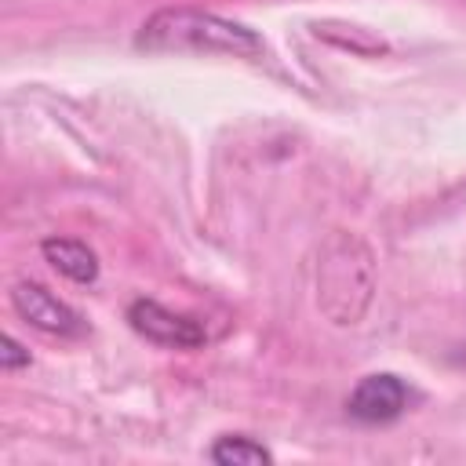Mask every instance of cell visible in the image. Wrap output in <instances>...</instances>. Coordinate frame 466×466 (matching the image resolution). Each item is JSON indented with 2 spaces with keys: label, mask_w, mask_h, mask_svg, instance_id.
Wrapping results in <instances>:
<instances>
[{
  "label": "cell",
  "mask_w": 466,
  "mask_h": 466,
  "mask_svg": "<svg viewBox=\"0 0 466 466\" xmlns=\"http://www.w3.org/2000/svg\"><path fill=\"white\" fill-rule=\"evenodd\" d=\"M127 320L142 339H149L157 346H167V350H197V346L208 342V331L193 317L175 313V309H167L153 299H135L127 306Z\"/></svg>",
  "instance_id": "3957f363"
},
{
  "label": "cell",
  "mask_w": 466,
  "mask_h": 466,
  "mask_svg": "<svg viewBox=\"0 0 466 466\" xmlns=\"http://www.w3.org/2000/svg\"><path fill=\"white\" fill-rule=\"evenodd\" d=\"M11 306H15V313H18L25 324H33V328L44 331V335L76 339V335L87 331L84 317H80L69 302H62L58 295H51L44 284H36V280H18V284L11 288Z\"/></svg>",
  "instance_id": "7a4b0ae2"
},
{
  "label": "cell",
  "mask_w": 466,
  "mask_h": 466,
  "mask_svg": "<svg viewBox=\"0 0 466 466\" xmlns=\"http://www.w3.org/2000/svg\"><path fill=\"white\" fill-rule=\"evenodd\" d=\"M40 251H44V258H47L62 277H69V280H76V284H91V280L98 277V258H95V251H91L87 244H80V240L47 237V240L40 244Z\"/></svg>",
  "instance_id": "5b68a950"
},
{
  "label": "cell",
  "mask_w": 466,
  "mask_h": 466,
  "mask_svg": "<svg viewBox=\"0 0 466 466\" xmlns=\"http://www.w3.org/2000/svg\"><path fill=\"white\" fill-rule=\"evenodd\" d=\"M138 47L178 51V55H233L258 58L266 51L262 36L244 22L222 18L204 7H160L138 29Z\"/></svg>",
  "instance_id": "6da1fadb"
},
{
  "label": "cell",
  "mask_w": 466,
  "mask_h": 466,
  "mask_svg": "<svg viewBox=\"0 0 466 466\" xmlns=\"http://www.w3.org/2000/svg\"><path fill=\"white\" fill-rule=\"evenodd\" d=\"M0 364H4V371H15V368H22V364H29V350H22V342L15 339V335H4L0 339Z\"/></svg>",
  "instance_id": "52a82bcc"
},
{
  "label": "cell",
  "mask_w": 466,
  "mask_h": 466,
  "mask_svg": "<svg viewBox=\"0 0 466 466\" xmlns=\"http://www.w3.org/2000/svg\"><path fill=\"white\" fill-rule=\"evenodd\" d=\"M208 459L218 466H258V462H273V451L248 433H226L211 444Z\"/></svg>",
  "instance_id": "8992f818"
},
{
  "label": "cell",
  "mask_w": 466,
  "mask_h": 466,
  "mask_svg": "<svg viewBox=\"0 0 466 466\" xmlns=\"http://www.w3.org/2000/svg\"><path fill=\"white\" fill-rule=\"evenodd\" d=\"M408 400H411V390H408V382H404L400 375H393V371H375V375H364V379L353 386V393H350V400H346V411H350L357 422L379 426V422L400 419V415L408 411Z\"/></svg>",
  "instance_id": "277c9868"
}]
</instances>
